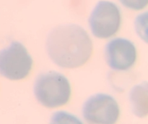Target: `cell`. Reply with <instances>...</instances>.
<instances>
[{
	"instance_id": "obj_5",
	"label": "cell",
	"mask_w": 148,
	"mask_h": 124,
	"mask_svg": "<svg viewBox=\"0 0 148 124\" xmlns=\"http://www.w3.org/2000/svg\"><path fill=\"white\" fill-rule=\"evenodd\" d=\"M82 115L88 124H115L119 118L120 110L114 97L97 94L85 102Z\"/></svg>"
},
{
	"instance_id": "obj_6",
	"label": "cell",
	"mask_w": 148,
	"mask_h": 124,
	"mask_svg": "<svg viewBox=\"0 0 148 124\" xmlns=\"http://www.w3.org/2000/svg\"><path fill=\"white\" fill-rule=\"evenodd\" d=\"M105 56L108 66L115 71H127L135 63L137 51L134 44L121 38L110 41L106 46Z\"/></svg>"
},
{
	"instance_id": "obj_8",
	"label": "cell",
	"mask_w": 148,
	"mask_h": 124,
	"mask_svg": "<svg viewBox=\"0 0 148 124\" xmlns=\"http://www.w3.org/2000/svg\"><path fill=\"white\" fill-rule=\"evenodd\" d=\"M49 124H82L76 116L64 111H58L53 113Z\"/></svg>"
},
{
	"instance_id": "obj_3",
	"label": "cell",
	"mask_w": 148,
	"mask_h": 124,
	"mask_svg": "<svg viewBox=\"0 0 148 124\" xmlns=\"http://www.w3.org/2000/svg\"><path fill=\"white\" fill-rule=\"evenodd\" d=\"M33 67V59L26 48L18 42H12L0 50V74L10 80L27 77Z\"/></svg>"
},
{
	"instance_id": "obj_9",
	"label": "cell",
	"mask_w": 148,
	"mask_h": 124,
	"mask_svg": "<svg viewBox=\"0 0 148 124\" xmlns=\"http://www.w3.org/2000/svg\"><path fill=\"white\" fill-rule=\"evenodd\" d=\"M124 7L133 10H140L147 5L148 0H119Z\"/></svg>"
},
{
	"instance_id": "obj_1",
	"label": "cell",
	"mask_w": 148,
	"mask_h": 124,
	"mask_svg": "<svg viewBox=\"0 0 148 124\" xmlns=\"http://www.w3.org/2000/svg\"><path fill=\"white\" fill-rule=\"evenodd\" d=\"M46 49L55 64L64 68H76L88 62L92 44L88 33L75 24L59 26L51 30Z\"/></svg>"
},
{
	"instance_id": "obj_7",
	"label": "cell",
	"mask_w": 148,
	"mask_h": 124,
	"mask_svg": "<svg viewBox=\"0 0 148 124\" xmlns=\"http://www.w3.org/2000/svg\"><path fill=\"white\" fill-rule=\"evenodd\" d=\"M132 109L134 115L140 118L147 115V84H143L134 87L130 94Z\"/></svg>"
},
{
	"instance_id": "obj_4",
	"label": "cell",
	"mask_w": 148,
	"mask_h": 124,
	"mask_svg": "<svg viewBox=\"0 0 148 124\" xmlns=\"http://www.w3.org/2000/svg\"><path fill=\"white\" fill-rule=\"evenodd\" d=\"M121 12L118 6L108 1H100L92 10L89 18L92 33L100 39H108L119 30Z\"/></svg>"
},
{
	"instance_id": "obj_2",
	"label": "cell",
	"mask_w": 148,
	"mask_h": 124,
	"mask_svg": "<svg viewBox=\"0 0 148 124\" xmlns=\"http://www.w3.org/2000/svg\"><path fill=\"white\" fill-rule=\"evenodd\" d=\"M34 93L38 101L46 107L54 108L64 105L71 96V87L67 78L56 72L42 73L36 79Z\"/></svg>"
}]
</instances>
